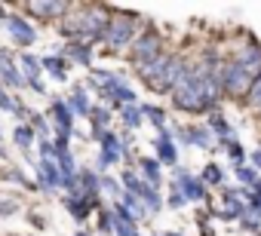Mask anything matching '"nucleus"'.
Segmentation results:
<instances>
[{
  "label": "nucleus",
  "instance_id": "f257e3e1",
  "mask_svg": "<svg viewBox=\"0 0 261 236\" xmlns=\"http://www.w3.org/2000/svg\"><path fill=\"white\" fill-rule=\"evenodd\" d=\"M101 25H105V22H101V13H98V10H89L83 19H77V25H68V34H77V31H80V34H86V37H98V34H101Z\"/></svg>",
  "mask_w": 261,
  "mask_h": 236
},
{
  "label": "nucleus",
  "instance_id": "7ed1b4c3",
  "mask_svg": "<svg viewBox=\"0 0 261 236\" xmlns=\"http://www.w3.org/2000/svg\"><path fill=\"white\" fill-rule=\"evenodd\" d=\"M136 55H139V58H148V55H151V58H157V55H160V40H157L154 34L142 37V40H139V46H136Z\"/></svg>",
  "mask_w": 261,
  "mask_h": 236
},
{
  "label": "nucleus",
  "instance_id": "423d86ee",
  "mask_svg": "<svg viewBox=\"0 0 261 236\" xmlns=\"http://www.w3.org/2000/svg\"><path fill=\"white\" fill-rule=\"evenodd\" d=\"M249 101H252L255 107H261V77L252 83V89H249Z\"/></svg>",
  "mask_w": 261,
  "mask_h": 236
},
{
  "label": "nucleus",
  "instance_id": "0eeeda50",
  "mask_svg": "<svg viewBox=\"0 0 261 236\" xmlns=\"http://www.w3.org/2000/svg\"><path fill=\"white\" fill-rule=\"evenodd\" d=\"M40 169H43V181H46V184H56V166H53V163H43Z\"/></svg>",
  "mask_w": 261,
  "mask_h": 236
},
{
  "label": "nucleus",
  "instance_id": "39448f33",
  "mask_svg": "<svg viewBox=\"0 0 261 236\" xmlns=\"http://www.w3.org/2000/svg\"><path fill=\"white\" fill-rule=\"evenodd\" d=\"M10 31H13V34L22 40V43H31V40H34V31H31V28H28L22 19H13V22H10Z\"/></svg>",
  "mask_w": 261,
  "mask_h": 236
},
{
  "label": "nucleus",
  "instance_id": "20e7f679",
  "mask_svg": "<svg viewBox=\"0 0 261 236\" xmlns=\"http://www.w3.org/2000/svg\"><path fill=\"white\" fill-rule=\"evenodd\" d=\"M28 10L37 13V16H62L65 13V4H31Z\"/></svg>",
  "mask_w": 261,
  "mask_h": 236
},
{
  "label": "nucleus",
  "instance_id": "6e6552de",
  "mask_svg": "<svg viewBox=\"0 0 261 236\" xmlns=\"http://www.w3.org/2000/svg\"><path fill=\"white\" fill-rule=\"evenodd\" d=\"M16 138L22 141V148H28V141H31V132H28V129H16Z\"/></svg>",
  "mask_w": 261,
  "mask_h": 236
},
{
  "label": "nucleus",
  "instance_id": "f03ea898",
  "mask_svg": "<svg viewBox=\"0 0 261 236\" xmlns=\"http://www.w3.org/2000/svg\"><path fill=\"white\" fill-rule=\"evenodd\" d=\"M129 37H133V22H129V19H111V25H108V40H111L114 46H123Z\"/></svg>",
  "mask_w": 261,
  "mask_h": 236
}]
</instances>
